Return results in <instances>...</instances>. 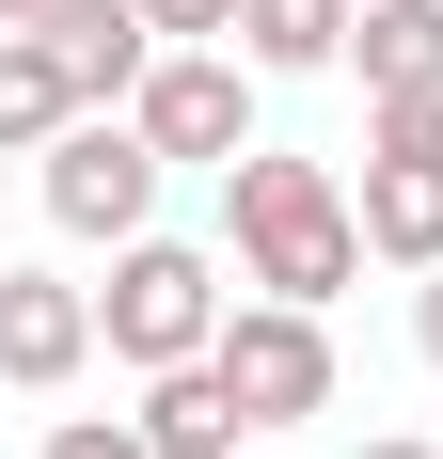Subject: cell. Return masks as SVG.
Returning a JSON list of instances; mask_svg holds the SVG:
<instances>
[{
	"label": "cell",
	"instance_id": "obj_1",
	"mask_svg": "<svg viewBox=\"0 0 443 459\" xmlns=\"http://www.w3.org/2000/svg\"><path fill=\"white\" fill-rule=\"evenodd\" d=\"M222 238H238V285L254 301H349V270H364V206L317 159H222Z\"/></svg>",
	"mask_w": 443,
	"mask_h": 459
},
{
	"label": "cell",
	"instance_id": "obj_2",
	"mask_svg": "<svg viewBox=\"0 0 443 459\" xmlns=\"http://www.w3.org/2000/svg\"><path fill=\"white\" fill-rule=\"evenodd\" d=\"M222 317H238V301H222V254H190V238H127L111 285H95V349H127L143 380H159V365H206Z\"/></svg>",
	"mask_w": 443,
	"mask_h": 459
},
{
	"label": "cell",
	"instance_id": "obj_3",
	"mask_svg": "<svg viewBox=\"0 0 443 459\" xmlns=\"http://www.w3.org/2000/svg\"><path fill=\"white\" fill-rule=\"evenodd\" d=\"M159 175H175V159H159V143H143V111H80V127L48 143V222L64 238H111V254H127L143 222H159Z\"/></svg>",
	"mask_w": 443,
	"mask_h": 459
},
{
	"label": "cell",
	"instance_id": "obj_4",
	"mask_svg": "<svg viewBox=\"0 0 443 459\" xmlns=\"http://www.w3.org/2000/svg\"><path fill=\"white\" fill-rule=\"evenodd\" d=\"M222 396L254 428H301V412H333V333H317V301H238L222 317Z\"/></svg>",
	"mask_w": 443,
	"mask_h": 459
},
{
	"label": "cell",
	"instance_id": "obj_5",
	"mask_svg": "<svg viewBox=\"0 0 443 459\" xmlns=\"http://www.w3.org/2000/svg\"><path fill=\"white\" fill-rule=\"evenodd\" d=\"M159 159H254V64L238 48H159V80L127 95Z\"/></svg>",
	"mask_w": 443,
	"mask_h": 459
},
{
	"label": "cell",
	"instance_id": "obj_6",
	"mask_svg": "<svg viewBox=\"0 0 443 459\" xmlns=\"http://www.w3.org/2000/svg\"><path fill=\"white\" fill-rule=\"evenodd\" d=\"M32 32L64 48V80H80V111H127V95L159 80V16H143V0H48Z\"/></svg>",
	"mask_w": 443,
	"mask_h": 459
},
{
	"label": "cell",
	"instance_id": "obj_7",
	"mask_svg": "<svg viewBox=\"0 0 443 459\" xmlns=\"http://www.w3.org/2000/svg\"><path fill=\"white\" fill-rule=\"evenodd\" d=\"M95 365V285H48V270H0V380L48 396V380Z\"/></svg>",
	"mask_w": 443,
	"mask_h": 459
},
{
	"label": "cell",
	"instance_id": "obj_8",
	"mask_svg": "<svg viewBox=\"0 0 443 459\" xmlns=\"http://www.w3.org/2000/svg\"><path fill=\"white\" fill-rule=\"evenodd\" d=\"M364 254H396V270H443V159H364Z\"/></svg>",
	"mask_w": 443,
	"mask_h": 459
},
{
	"label": "cell",
	"instance_id": "obj_9",
	"mask_svg": "<svg viewBox=\"0 0 443 459\" xmlns=\"http://www.w3.org/2000/svg\"><path fill=\"white\" fill-rule=\"evenodd\" d=\"M349 64H364V111H380V95H443V0H364Z\"/></svg>",
	"mask_w": 443,
	"mask_h": 459
},
{
	"label": "cell",
	"instance_id": "obj_10",
	"mask_svg": "<svg viewBox=\"0 0 443 459\" xmlns=\"http://www.w3.org/2000/svg\"><path fill=\"white\" fill-rule=\"evenodd\" d=\"M143 444H159V459H238V428H254V412H238V396H222V365H159V380H143Z\"/></svg>",
	"mask_w": 443,
	"mask_h": 459
},
{
	"label": "cell",
	"instance_id": "obj_11",
	"mask_svg": "<svg viewBox=\"0 0 443 459\" xmlns=\"http://www.w3.org/2000/svg\"><path fill=\"white\" fill-rule=\"evenodd\" d=\"M64 127H80V80H64V48H48V32H0V159H48Z\"/></svg>",
	"mask_w": 443,
	"mask_h": 459
},
{
	"label": "cell",
	"instance_id": "obj_12",
	"mask_svg": "<svg viewBox=\"0 0 443 459\" xmlns=\"http://www.w3.org/2000/svg\"><path fill=\"white\" fill-rule=\"evenodd\" d=\"M349 16H364V0H238V64H254V80L349 64Z\"/></svg>",
	"mask_w": 443,
	"mask_h": 459
},
{
	"label": "cell",
	"instance_id": "obj_13",
	"mask_svg": "<svg viewBox=\"0 0 443 459\" xmlns=\"http://www.w3.org/2000/svg\"><path fill=\"white\" fill-rule=\"evenodd\" d=\"M364 159H443V95H380L364 111Z\"/></svg>",
	"mask_w": 443,
	"mask_h": 459
},
{
	"label": "cell",
	"instance_id": "obj_14",
	"mask_svg": "<svg viewBox=\"0 0 443 459\" xmlns=\"http://www.w3.org/2000/svg\"><path fill=\"white\" fill-rule=\"evenodd\" d=\"M159 16V48H238V0H143Z\"/></svg>",
	"mask_w": 443,
	"mask_h": 459
},
{
	"label": "cell",
	"instance_id": "obj_15",
	"mask_svg": "<svg viewBox=\"0 0 443 459\" xmlns=\"http://www.w3.org/2000/svg\"><path fill=\"white\" fill-rule=\"evenodd\" d=\"M48 459H159L143 428H111V412H80V428H48Z\"/></svg>",
	"mask_w": 443,
	"mask_h": 459
},
{
	"label": "cell",
	"instance_id": "obj_16",
	"mask_svg": "<svg viewBox=\"0 0 443 459\" xmlns=\"http://www.w3.org/2000/svg\"><path fill=\"white\" fill-rule=\"evenodd\" d=\"M412 349H428V365H443V270H428V301H412Z\"/></svg>",
	"mask_w": 443,
	"mask_h": 459
},
{
	"label": "cell",
	"instance_id": "obj_17",
	"mask_svg": "<svg viewBox=\"0 0 443 459\" xmlns=\"http://www.w3.org/2000/svg\"><path fill=\"white\" fill-rule=\"evenodd\" d=\"M349 459H443V444H349Z\"/></svg>",
	"mask_w": 443,
	"mask_h": 459
},
{
	"label": "cell",
	"instance_id": "obj_18",
	"mask_svg": "<svg viewBox=\"0 0 443 459\" xmlns=\"http://www.w3.org/2000/svg\"><path fill=\"white\" fill-rule=\"evenodd\" d=\"M32 16H48V0H0V32H32Z\"/></svg>",
	"mask_w": 443,
	"mask_h": 459
}]
</instances>
